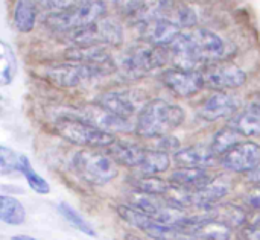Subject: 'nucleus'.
I'll list each match as a JSON object with an SVG mask.
<instances>
[{
	"mask_svg": "<svg viewBox=\"0 0 260 240\" xmlns=\"http://www.w3.org/2000/svg\"><path fill=\"white\" fill-rule=\"evenodd\" d=\"M171 186H172L171 181H165V180L158 178L157 175H151V177L140 175V178L133 181V187L137 192L148 193V195H157V196H165L171 190Z\"/></svg>",
	"mask_w": 260,
	"mask_h": 240,
	"instance_id": "obj_28",
	"label": "nucleus"
},
{
	"mask_svg": "<svg viewBox=\"0 0 260 240\" xmlns=\"http://www.w3.org/2000/svg\"><path fill=\"white\" fill-rule=\"evenodd\" d=\"M0 46H2V72H0V81H2L3 85H9L14 81L15 73H17V59H15V55H14L12 49L5 41H2Z\"/></svg>",
	"mask_w": 260,
	"mask_h": 240,
	"instance_id": "obj_31",
	"label": "nucleus"
},
{
	"mask_svg": "<svg viewBox=\"0 0 260 240\" xmlns=\"http://www.w3.org/2000/svg\"><path fill=\"white\" fill-rule=\"evenodd\" d=\"M189 32L192 35V40L197 44V49L200 50L201 56L207 62L221 61V59H225L230 55L229 44L216 32H213L210 29H206V27H195V29H192Z\"/></svg>",
	"mask_w": 260,
	"mask_h": 240,
	"instance_id": "obj_15",
	"label": "nucleus"
},
{
	"mask_svg": "<svg viewBox=\"0 0 260 240\" xmlns=\"http://www.w3.org/2000/svg\"><path fill=\"white\" fill-rule=\"evenodd\" d=\"M168 62V46H154L146 43L123 53L117 62V72L125 79H140L154 70H161Z\"/></svg>",
	"mask_w": 260,
	"mask_h": 240,
	"instance_id": "obj_3",
	"label": "nucleus"
},
{
	"mask_svg": "<svg viewBox=\"0 0 260 240\" xmlns=\"http://www.w3.org/2000/svg\"><path fill=\"white\" fill-rule=\"evenodd\" d=\"M55 131L64 140L82 148H108L116 140L111 132L70 116L58 117L55 122Z\"/></svg>",
	"mask_w": 260,
	"mask_h": 240,
	"instance_id": "obj_5",
	"label": "nucleus"
},
{
	"mask_svg": "<svg viewBox=\"0 0 260 240\" xmlns=\"http://www.w3.org/2000/svg\"><path fill=\"white\" fill-rule=\"evenodd\" d=\"M206 87L215 91H227L242 87L247 82V72L227 61H212L201 70Z\"/></svg>",
	"mask_w": 260,
	"mask_h": 240,
	"instance_id": "obj_10",
	"label": "nucleus"
},
{
	"mask_svg": "<svg viewBox=\"0 0 260 240\" xmlns=\"http://www.w3.org/2000/svg\"><path fill=\"white\" fill-rule=\"evenodd\" d=\"M40 2L46 9H49V12H58V11H66L84 5L90 0H40Z\"/></svg>",
	"mask_w": 260,
	"mask_h": 240,
	"instance_id": "obj_35",
	"label": "nucleus"
},
{
	"mask_svg": "<svg viewBox=\"0 0 260 240\" xmlns=\"http://www.w3.org/2000/svg\"><path fill=\"white\" fill-rule=\"evenodd\" d=\"M241 135L244 137H259L260 135V113H256L250 108L244 111L235 113L230 119V123Z\"/></svg>",
	"mask_w": 260,
	"mask_h": 240,
	"instance_id": "obj_24",
	"label": "nucleus"
},
{
	"mask_svg": "<svg viewBox=\"0 0 260 240\" xmlns=\"http://www.w3.org/2000/svg\"><path fill=\"white\" fill-rule=\"evenodd\" d=\"M0 221L8 225H21L26 221V210L15 198L0 196Z\"/></svg>",
	"mask_w": 260,
	"mask_h": 240,
	"instance_id": "obj_26",
	"label": "nucleus"
},
{
	"mask_svg": "<svg viewBox=\"0 0 260 240\" xmlns=\"http://www.w3.org/2000/svg\"><path fill=\"white\" fill-rule=\"evenodd\" d=\"M137 27L142 40L154 46H169L183 32V29L175 23L161 18L140 21L137 23Z\"/></svg>",
	"mask_w": 260,
	"mask_h": 240,
	"instance_id": "obj_16",
	"label": "nucleus"
},
{
	"mask_svg": "<svg viewBox=\"0 0 260 240\" xmlns=\"http://www.w3.org/2000/svg\"><path fill=\"white\" fill-rule=\"evenodd\" d=\"M242 237L245 240H260V224L248 225V227L244 230Z\"/></svg>",
	"mask_w": 260,
	"mask_h": 240,
	"instance_id": "obj_36",
	"label": "nucleus"
},
{
	"mask_svg": "<svg viewBox=\"0 0 260 240\" xmlns=\"http://www.w3.org/2000/svg\"><path fill=\"white\" fill-rule=\"evenodd\" d=\"M207 216L230 228H238L244 225L247 221L245 212L235 204H219V205L215 204L207 209Z\"/></svg>",
	"mask_w": 260,
	"mask_h": 240,
	"instance_id": "obj_22",
	"label": "nucleus"
},
{
	"mask_svg": "<svg viewBox=\"0 0 260 240\" xmlns=\"http://www.w3.org/2000/svg\"><path fill=\"white\" fill-rule=\"evenodd\" d=\"M0 172L2 175L20 172V155L6 146H0Z\"/></svg>",
	"mask_w": 260,
	"mask_h": 240,
	"instance_id": "obj_32",
	"label": "nucleus"
},
{
	"mask_svg": "<svg viewBox=\"0 0 260 240\" xmlns=\"http://www.w3.org/2000/svg\"><path fill=\"white\" fill-rule=\"evenodd\" d=\"M58 210H59V213L64 216V219L73 227V228H76L78 231H81V233H84L85 236H90V237H96V231L90 227V224L75 210V209H72L69 204H66V202H61L59 205H58Z\"/></svg>",
	"mask_w": 260,
	"mask_h": 240,
	"instance_id": "obj_30",
	"label": "nucleus"
},
{
	"mask_svg": "<svg viewBox=\"0 0 260 240\" xmlns=\"http://www.w3.org/2000/svg\"><path fill=\"white\" fill-rule=\"evenodd\" d=\"M37 23L35 0H15L14 5V26L18 32L27 33Z\"/></svg>",
	"mask_w": 260,
	"mask_h": 240,
	"instance_id": "obj_23",
	"label": "nucleus"
},
{
	"mask_svg": "<svg viewBox=\"0 0 260 240\" xmlns=\"http://www.w3.org/2000/svg\"><path fill=\"white\" fill-rule=\"evenodd\" d=\"M104 110L110 111L111 114H116L119 117L131 119L134 114L140 111L143 105H140V97L136 96L134 91L128 90H116V91H107L96 97V102Z\"/></svg>",
	"mask_w": 260,
	"mask_h": 240,
	"instance_id": "obj_14",
	"label": "nucleus"
},
{
	"mask_svg": "<svg viewBox=\"0 0 260 240\" xmlns=\"http://www.w3.org/2000/svg\"><path fill=\"white\" fill-rule=\"evenodd\" d=\"M110 2L119 14L131 17L137 11H140L149 0H110Z\"/></svg>",
	"mask_w": 260,
	"mask_h": 240,
	"instance_id": "obj_33",
	"label": "nucleus"
},
{
	"mask_svg": "<svg viewBox=\"0 0 260 240\" xmlns=\"http://www.w3.org/2000/svg\"><path fill=\"white\" fill-rule=\"evenodd\" d=\"M160 81L177 97L195 96L206 87L201 70H183L171 67L160 73Z\"/></svg>",
	"mask_w": 260,
	"mask_h": 240,
	"instance_id": "obj_11",
	"label": "nucleus"
},
{
	"mask_svg": "<svg viewBox=\"0 0 260 240\" xmlns=\"http://www.w3.org/2000/svg\"><path fill=\"white\" fill-rule=\"evenodd\" d=\"M146 151L148 149L140 148L137 145L117 142V140H114L107 148V152L114 158V161L117 164H122L126 167H134V169H137L142 164V161L146 155Z\"/></svg>",
	"mask_w": 260,
	"mask_h": 240,
	"instance_id": "obj_20",
	"label": "nucleus"
},
{
	"mask_svg": "<svg viewBox=\"0 0 260 240\" xmlns=\"http://www.w3.org/2000/svg\"><path fill=\"white\" fill-rule=\"evenodd\" d=\"M66 41L72 46L119 47L123 43V29L113 18H99L84 27L66 32Z\"/></svg>",
	"mask_w": 260,
	"mask_h": 240,
	"instance_id": "obj_6",
	"label": "nucleus"
},
{
	"mask_svg": "<svg viewBox=\"0 0 260 240\" xmlns=\"http://www.w3.org/2000/svg\"><path fill=\"white\" fill-rule=\"evenodd\" d=\"M229 190H230V187L227 183L213 180L210 184L190 192V207L209 209V207L215 205L219 199H222L229 193Z\"/></svg>",
	"mask_w": 260,
	"mask_h": 240,
	"instance_id": "obj_21",
	"label": "nucleus"
},
{
	"mask_svg": "<svg viewBox=\"0 0 260 240\" xmlns=\"http://www.w3.org/2000/svg\"><path fill=\"white\" fill-rule=\"evenodd\" d=\"M247 202L250 207L260 210V186H256L247 196Z\"/></svg>",
	"mask_w": 260,
	"mask_h": 240,
	"instance_id": "obj_37",
	"label": "nucleus"
},
{
	"mask_svg": "<svg viewBox=\"0 0 260 240\" xmlns=\"http://www.w3.org/2000/svg\"><path fill=\"white\" fill-rule=\"evenodd\" d=\"M11 240H37V239H32V237H29V236H15V237H12Z\"/></svg>",
	"mask_w": 260,
	"mask_h": 240,
	"instance_id": "obj_40",
	"label": "nucleus"
},
{
	"mask_svg": "<svg viewBox=\"0 0 260 240\" xmlns=\"http://www.w3.org/2000/svg\"><path fill=\"white\" fill-rule=\"evenodd\" d=\"M134 23H140L145 20H169L184 29L195 27L198 21L197 11L184 3L183 0H149L140 11L129 17Z\"/></svg>",
	"mask_w": 260,
	"mask_h": 240,
	"instance_id": "obj_7",
	"label": "nucleus"
},
{
	"mask_svg": "<svg viewBox=\"0 0 260 240\" xmlns=\"http://www.w3.org/2000/svg\"><path fill=\"white\" fill-rule=\"evenodd\" d=\"M117 70V65L110 64H93V62H82V61H72L66 59L64 62L49 65L44 72L46 78L64 88L79 87L90 84L96 79H101L113 72Z\"/></svg>",
	"mask_w": 260,
	"mask_h": 240,
	"instance_id": "obj_2",
	"label": "nucleus"
},
{
	"mask_svg": "<svg viewBox=\"0 0 260 240\" xmlns=\"http://www.w3.org/2000/svg\"><path fill=\"white\" fill-rule=\"evenodd\" d=\"M72 166L79 178L93 186H104L113 181L119 174L114 158L108 152L98 151V148H88L76 152L72 160Z\"/></svg>",
	"mask_w": 260,
	"mask_h": 240,
	"instance_id": "obj_4",
	"label": "nucleus"
},
{
	"mask_svg": "<svg viewBox=\"0 0 260 240\" xmlns=\"http://www.w3.org/2000/svg\"><path fill=\"white\" fill-rule=\"evenodd\" d=\"M107 5L104 0H90L84 5L58 11V12H49L44 17V23L49 29L55 32H70L79 27H84L102 17H105Z\"/></svg>",
	"mask_w": 260,
	"mask_h": 240,
	"instance_id": "obj_8",
	"label": "nucleus"
},
{
	"mask_svg": "<svg viewBox=\"0 0 260 240\" xmlns=\"http://www.w3.org/2000/svg\"><path fill=\"white\" fill-rule=\"evenodd\" d=\"M238 107L239 102L235 96L225 91H215L212 96L203 100L198 108V116L206 122H216L238 113Z\"/></svg>",
	"mask_w": 260,
	"mask_h": 240,
	"instance_id": "obj_17",
	"label": "nucleus"
},
{
	"mask_svg": "<svg viewBox=\"0 0 260 240\" xmlns=\"http://www.w3.org/2000/svg\"><path fill=\"white\" fill-rule=\"evenodd\" d=\"M169 62L183 70H203L207 61L201 56L189 30H183L169 46Z\"/></svg>",
	"mask_w": 260,
	"mask_h": 240,
	"instance_id": "obj_12",
	"label": "nucleus"
},
{
	"mask_svg": "<svg viewBox=\"0 0 260 240\" xmlns=\"http://www.w3.org/2000/svg\"><path fill=\"white\" fill-rule=\"evenodd\" d=\"M242 139H244V135H241L232 125H227V126L221 128V129L215 134L210 148H212V151H213L218 157H222V155L227 154L230 149H233L236 145H239L241 142H244Z\"/></svg>",
	"mask_w": 260,
	"mask_h": 240,
	"instance_id": "obj_27",
	"label": "nucleus"
},
{
	"mask_svg": "<svg viewBox=\"0 0 260 240\" xmlns=\"http://www.w3.org/2000/svg\"><path fill=\"white\" fill-rule=\"evenodd\" d=\"M186 113L180 105L165 99H152L140 108L136 116L134 132L143 139H157L171 134L184 122Z\"/></svg>",
	"mask_w": 260,
	"mask_h": 240,
	"instance_id": "obj_1",
	"label": "nucleus"
},
{
	"mask_svg": "<svg viewBox=\"0 0 260 240\" xmlns=\"http://www.w3.org/2000/svg\"><path fill=\"white\" fill-rule=\"evenodd\" d=\"M20 172L24 175L29 187L34 192H37L40 195H46V193L50 192L49 183L32 169V164H30V161H29V158L26 155H20Z\"/></svg>",
	"mask_w": 260,
	"mask_h": 240,
	"instance_id": "obj_29",
	"label": "nucleus"
},
{
	"mask_svg": "<svg viewBox=\"0 0 260 240\" xmlns=\"http://www.w3.org/2000/svg\"><path fill=\"white\" fill-rule=\"evenodd\" d=\"M247 108H250V110H253V111H256V113H260V94L254 96V97L251 99V102L247 105Z\"/></svg>",
	"mask_w": 260,
	"mask_h": 240,
	"instance_id": "obj_39",
	"label": "nucleus"
},
{
	"mask_svg": "<svg viewBox=\"0 0 260 240\" xmlns=\"http://www.w3.org/2000/svg\"><path fill=\"white\" fill-rule=\"evenodd\" d=\"M248 180H250L253 184L260 186V166H257L256 169H253V170L248 172Z\"/></svg>",
	"mask_w": 260,
	"mask_h": 240,
	"instance_id": "obj_38",
	"label": "nucleus"
},
{
	"mask_svg": "<svg viewBox=\"0 0 260 240\" xmlns=\"http://www.w3.org/2000/svg\"><path fill=\"white\" fill-rule=\"evenodd\" d=\"M215 178L207 170V167H180L178 170L172 172L169 181L175 186L197 190L207 184H210Z\"/></svg>",
	"mask_w": 260,
	"mask_h": 240,
	"instance_id": "obj_19",
	"label": "nucleus"
},
{
	"mask_svg": "<svg viewBox=\"0 0 260 240\" xmlns=\"http://www.w3.org/2000/svg\"><path fill=\"white\" fill-rule=\"evenodd\" d=\"M169 164H171L169 154L157 151V149H148L146 155H145L142 164L137 167V170L143 177H151V175H158V174L168 170Z\"/></svg>",
	"mask_w": 260,
	"mask_h": 240,
	"instance_id": "obj_25",
	"label": "nucleus"
},
{
	"mask_svg": "<svg viewBox=\"0 0 260 240\" xmlns=\"http://www.w3.org/2000/svg\"><path fill=\"white\" fill-rule=\"evenodd\" d=\"M155 140L154 146L151 149H157V151H161V152H177L180 149V140L171 134H166V135H161V137H157V139H152Z\"/></svg>",
	"mask_w": 260,
	"mask_h": 240,
	"instance_id": "obj_34",
	"label": "nucleus"
},
{
	"mask_svg": "<svg viewBox=\"0 0 260 240\" xmlns=\"http://www.w3.org/2000/svg\"><path fill=\"white\" fill-rule=\"evenodd\" d=\"M216 154L212 151L210 146H187L180 148L174 154V161L180 167H209L213 166L216 161Z\"/></svg>",
	"mask_w": 260,
	"mask_h": 240,
	"instance_id": "obj_18",
	"label": "nucleus"
},
{
	"mask_svg": "<svg viewBox=\"0 0 260 240\" xmlns=\"http://www.w3.org/2000/svg\"><path fill=\"white\" fill-rule=\"evenodd\" d=\"M117 213L125 222L133 225L134 228H139L140 231L148 234L151 239L181 240L183 237V231L180 228L163 224L133 205H120L117 207Z\"/></svg>",
	"mask_w": 260,
	"mask_h": 240,
	"instance_id": "obj_9",
	"label": "nucleus"
},
{
	"mask_svg": "<svg viewBox=\"0 0 260 240\" xmlns=\"http://www.w3.org/2000/svg\"><path fill=\"white\" fill-rule=\"evenodd\" d=\"M221 164L236 174H248L260 166V146L254 142H241L222 155Z\"/></svg>",
	"mask_w": 260,
	"mask_h": 240,
	"instance_id": "obj_13",
	"label": "nucleus"
}]
</instances>
